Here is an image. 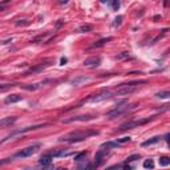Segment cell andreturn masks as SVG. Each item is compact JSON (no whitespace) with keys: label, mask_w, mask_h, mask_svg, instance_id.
<instances>
[{"label":"cell","mask_w":170,"mask_h":170,"mask_svg":"<svg viewBox=\"0 0 170 170\" xmlns=\"http://www.w3.org/2000/svg\"><path fill=\"white\" fill-rule=\"evenodd\" d=\"M45 82H47V81H43V82H39V84H33V85H24L23 88L27 89V91H36V89L41 88V86L44 85Z\"/></svg>","instance_id":"cell-15"},{"label":"cell","mask_w":170,"mask_h":170,"mask_svg":"<svg viewBox=\"0 0 170 170\" xmlns=\"http://www.w3.org/2000/svg\"><path fill=\"white\" fill-rule=\"evenodd\" d=\"M49 154H51L52 157H64V156H69L70 153L65 149H56V150L49 151Z\"/></svg>","instance_id":"cell-11"},{"label":"cell","mask_w":170,"mask_h":170,"mask_svg":"<svg viewBox=\"0 0 170 170\" xmlns=\"http://www.w3.org/2000/svg\"><path fill=\"white\" fill-rule=\"evenodd\" d=\"M94 114H81V116H72L69 118H64L63 122L64 124H70V122H84V121H91V120H94Z\"/></svg>","instance_id":"cell-7"},{"label":"cell","mask_w":170,"mask_h":170,"mask_svg":"<svg viewBox=\"0 0 170 170\" xmlns=\"http://www.w3.org/2000/svg\"><path fill=\"white\" fill-rule=\"evenodd\" d=\"M23 100V97H21L20 94H11L8 96L7 98L4 100L5 104H15V103H19V101Z\"/></svg>","instance_id":"cell-10"},{"label":"cell","mask_w":170,"mask_h":170,"mask_svg":"<svg viewBox=\"0 0 170 170\" xmlns=\"http://www.w3.org/2000/svg\"><path fill=\"white\" fill-rule=\"evenodd\" d=\"M48 65H49V64H44V65H43V64H40V65L36 67V68H31L28 72H27V75H28V73H32V72H39V70H43V69H45Z\"/></svg>","instance_id":"cell-18"},{"label":"cell","mask_w":170,"mask_h":170,"mask_svg":"<svg viewBox=\"0 0 170 170\" xmlns=\"http://www.w3.org/2000/svg\"><path fill=\"white\" fill-rule=\"evenodd\" d=\"M122 21V16H117L116 19H114V23H113V27H118L120 24H121Z\"/></svg>","instance_id":"cell-24"},{"label":"cell","mask_w":170,"mask_h":170,"mask_svg":"<svg viewBox=\"0 0 170 170\" xmlns=\"http://www.w3.org/2000/svg\"><path fill=\"white\" fill-rule=\"evenodd\" d=\"M130 108H132V106L128 104V101L124 100V101H121V103L117 104L116 108H114L113 110H110V112L106 114V117H108V118H110V120L117 118V117H120V116H122V114H125L129 109H130Z\"/></svg>","instance_id":"cell-2"},{"label":"cell","mask_w":170,"mask_h":170,"mask_svg":"<svg viewBox=\"0 0 170 170\" xmlns=\"http://www.w3.org/2000/svg\"><path fill=\"white\" fill-rule=\"evenodd\" d=\"M100 63H101V58L100 57H89V58H86V60L84 61V67L86 68H96V67H98L100 65Z\"/></svg>","instance_id":"cell-9"},{"label":"cell","mask_w":170,"mask_h":170,"mask_svg":"<svg viewBox=\"0 0 170 170\" xmlns=\"http://www.w3.org/2000/svg\"><path fill=\"white\" fill-rule=\"evenodd\" d=\"M161 138H162V137H160V136L151 137V138H149L148 141H144V142H142V146H150V145H154V144H157V142H160Z\"/></svg>","instance_id":"cell-14"},{"label":"cell","mask_w":170,"mask_h":170,"mask_svg":"<svg viewBox=\"0 0 170 170\" xmlns=\"http://www.w3.org/2000/svg\"><path fill=\"white\" fill-rule=\"evenodd\" d=\"M129 141H130V137H122V138H120L117 142H118V144H124V142H129Z\"/></svg>","instance_id":"cell-27"},{"label":"cell","mask_w":170,"mask_h":170,"mask_svg":"<svg viewBox=\"0 0 170 170\" xmlns=\"http://www.w3.org/2000/svg\"><path fill=\"white\" fill-rule=\"evenodd\" d=\"M65 63H67V58H65V57H63V58H61V65H64Z\"/></svg>","instance_id":"cell-31"},{"label":"cell","mask_w":170,"mask_h":170,"mask_svg":"<svg viewBox=\"0 0 170 170\" xmlns=\"http://www.w3.org/2000/svg\"><path fill=\"white\" fill-rule=\"evenodd\" d=\"M156 96H157V97H158V98H165V100H166V98H169V97H170V92H169V91L158 92V93H157Z\"/></svg>","instance_id":"cell-22"},{"label":"cell","mask_w":170,"mask_h":170,"mask_svg":"<svg viewBox=\"0 0 170 170\" xmlns=\"http://www.w3.org/2000/svg\"><path fill=\"white\" fill-rule=\"evenodd\" d=\"M108 41H112V37H108V39H103V40H100V41H97V43H94L92 47L93 48H98V47H103V45L105 44V43H108Z\"/></svg>","instance_id":"cell-19"},{"label":"cell","mask_w":170,"mask_h":170,"mask_svg":"<svg viewBox=\"0 0 170 170\" xmlns=\"http://www.w3.org/2000/svg\"><path fill=\"white\" fill-rule=\"evenodd\" d=\"M134 82H129V84H121V85H120V88L117 89L116 92H114V94H117V96H129V94H132L133 92H136V86L133 85Z\"/></svg>","instance_id":"cell-6"},{"label":"cell","mask_w":170,"mask_h":170,"mask_svg":"<svg viewBox=\"0 0 170 170\" xmlns=\"http://www.w3.org/2000/svg\"><path fill=\"white\" fill-rule=\"evenodd\" d=\"M85 160H86V151H82V153L77 154V156L75 157L76 162H81V161H85Z\"/></svg>","instance_id":"cell-21"},{"label":"cell","mask_w":170,"mask_h":170,"mask_svg":"<svg viewBox=\"0 0 170 170\" xmlns=\"http://www.w3.org/2000/svg\"><path fill=\"white\" fill-rule=\"evenodd\" d=\"M153 118H141V120H133V121H128V122H124L121 126H120V130H128V129H134V128H138L141 125H145L149 121H151Z\"/></svg>","instance_id":"cell-4"},{"label":"cell","mask_w":170,"mask_h":170,"mask_svg":"<svg viewBox=\"0 0 170 170\" xmlns=\"http://www.w3.org/2000/svg\"><path fill=\"white\" fill-rule=\"evenodd\" d=\"M113 96L112 92L109 91H104L101 93H97V94H93L89 98H86V103H101V101H105V100H109L110 97Z\"/></svg>","instance_id":"cell-5"},{"label":"cell","mask_w":170,"mask_h":170,"mask_svg":"<svg viewBox=\"0 0 170 170\" xmlns=\"http://www.w3.org/2000/svg\"><path fill=\"white\" fill-rule=\"evenodd\" d=\"M23 21H24V20H23ZM27 24H28V23H21V21H17L16 25H19V27H20V25H27Z\"/></svg>","instance_id":"cell-30"},{"label":"cell","mask_w":170,"mask_h":170,"mask_svg":"<svg viewBox=\"0 0 170 170\" xmlns=\"http://www.w3.org/2000/svg\"><path fill=\"white\" fill-rule=\"evenodd\" d=\"M98 132L97 130H76L72 133H68V134L63 136L60 138V141L64 142H69V144H73V142H80V141H84L91 136H97Z\"/></svg>","instance_id":"cell-1"},{"label":"cell","mask_w":170,"mask_h":170,"mask_svg":"<svg viewBox=\"0 0 170 170\" xmlns=\"http://www.w3.org/2000/svg\"><path fill=\"white\" fill-rule=\"evenodd\" d=\"M144 168L146 169V170H153V169H154V161L151 160V158L146 160V161L144 162Z\"/></svg>","instance_id":"cell-17"},{"label":"cell","mask_w":170,"mask_h":170,"mask_svg":"<svg viewBox=\"0 0 170 170\" xmlns=\"http://www.w3.org/2000/svg\"><path fill=\"white\" fill-rule=\"evenodd\" d=\"M160 165L161 166H168V165H170V158H169V157H166V156L161 157V158H160Z\"/></svg>","instance_id":"cell-20"},{"label":"cell","mask_w":170,"mask_h":170,"mask_svg":"<svg viewBox=\"0 0 170 170\" xmlns=\"http://www.w3.org/2000/svg\"><path fill=\"white\" fill-rule=\"evenodd\" d=\"M52 160H53V157H52L49 153H47L45 156H43L41 158H40L39 162H40V165H43V166H48L49 163L52 162Z\"/></svg>","instance_id":"cell-12"},{"label":"cell","mask_w":170,"mask_h":170,"mask_svg":"<svg viewBox=\"0 0 170 170\" xmlns=\"http://www.w3.org/2000/svg\"><path fill=\"white\" fill-rule=\"evenodd\" d=\"M93 29V27L91 24H85V25H81L80 27V32H91Z\"/></svg>","instance_id":"cell-23"},{"label":"cell","mask_w":170,"mask_h":170,"mask_svg":"<svg viewBox=\"0 0 170 170\" xmlns=\"http://www.w3.org/2000/svg\"><path fill=\"white\" fill-rule=\"evenodd\" d=\"M16 117H5V118L0 120V128L1 126H8V125H12L15 121H16Z\"/></svg>","instance_id":"cell-13"},{"label":"cell","mask_w":170,"mask_h":170,"mask_svg":"<svg viewBox=\"0 0 170 170\" xmlns=\"http://www.w3.org/2000/svg\"><path fill=\"white\" fill-rule=\"evenodd\" d=\"M110 5L114 8V10H118V7H120V3L118 1H112L110 3Z\"/></svg>","instance_id":"cell-28"},{"label":"cell","mask_w":170,"mask_h":170,"mask_svg":"<svg viewBox=\"0 0 170 170\" xmlns=\"http://www.w3.org/2000/svg\"><path fill=\"white\" fill-rule=\"evenodd\" d=\"M118 142H104V144L103 145H101V146H100V149H112V148H117V146H118Z\"/></svg>","instance_id":"cell-16"},{"label":"cell","mask_w":170,"mask_h":170,"mask_svg":"<svg viewBox=\"0 0 170 170\" xmlns=\"http://www.w3.org/2000/svg\"><path fill=\"white\" fill-rule=\"evenodd\" d=\"M138 158H140V156H137V154H134V156H132V157H129V158H126L125 163H128V162H132V161H134V160H138Z\"/></svg>","instance_id":"cell-26"},{"label":"cell","mask_w":170,"mask_h":170,"mask_svg":"<svg viewBox=\"0 0 170 170\" xmlns=\"http://www.w3.org/2000/svg\"><path fill=\"white\" fill-rule=\"evenodd\" d=\"M40 148H41V144H33V145H31V146H27V148H24V149H21L19 153L15 154L13 158H27V157H31L35 153H37L40 150Z\"/></svg>","instance_id":"cell-3"},{"label":"cell","mask_w":170,"mask_h":170,"mask_svg":"<svg viewBox=\"0 0 170 170\" xmlns=\"http://www.w3.org/2000/svg\"><path fill=\"white\" fill-rule=\"evenodd\" d=\"M117 57H118V58H125V57H129V55L126 53V52H122V55H118Z\"/></svg>","instance_id":"cell-29"},{"label":"cell","mask_w":170,"mask_h":170,"mask_svg":"<svg viewBox=\"0 0 170 170\" xmlns=\"http://www.w3.org/2000/svg\"><path fill=\"white\" fill-rule=\"evenodd\" d=\"M12 160H13V157H11V158H4V160H0V166H3V165H7V163H10Z\"/></svg>","instance_id":"cell-25"},{"label":"cell","mask_w":170,"mask_h":170,"mask_svg":"<svg viewBox=\"0 0 170 170\" xmlns=\"http://www.w3.org/2000/svg\"><path fill=\"white\" fill-rule=\"evenodd\" d=\"M92 80V77H88L85 75H80V76H76L75 79L70 80V84L75 85V86H80V85H84L86 82H89Z\"/></svg>","instance_id":"cell-8"}]
</instances>
